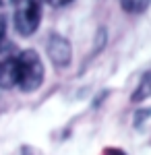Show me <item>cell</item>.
<instances>
[{"label": "cell", "mask_w": 151, "mask_h": 155, "mask_svg": "<svg viewBox=\"0 0 151 155\" xmlns=\"http://www.w3.org/2000/svg\"><path fill=\"white\" fill-rule=\"evenodd\" d=\"M17 71H19L17 87L21 91L31 93L42 87L44 77H46V68H44V62L35 50H23L17 56Z\"/></svg>", "instance_id": "1"}, {"label": "cell", "mask_w": 151, "mask_h": 155, "mask_svg": "<svg viewBox=\"0 0 151 155\" xmlns=\"http://www.w3.org/2000/svg\"><path fill=\"white\" fill-rule=\"evenodd\" d=\"M42 21V2L39 0H21L15 6V29L23 37L33 35Z\"/></svg>", "instance_id": "2"}, {"label": "cell", "mask_w": 151, "mask_h": 155, "mask_svg": "<svg viewBox=\"0 0 151 155\" xmlns=\"http://www.w3.org/2000/svg\"><path fill=\"white\" fill-rule=\"evenodd\" d=\"M46 52L48 58L52 60L54 66L64 68L69 66L70 60H72V48H70V41L66 37H62L60 33H52L46 41Z\"/></svg>", "instance_id": "3"}, {"label": "cell", "mask_w": 151, "mask_h": 155, "mask_svg": "<svg viewBox=\"0 0 151 155\" xmlns=\"http://www.w3.org/2000/svg\"><path fill=\"white\" fill-rule=\"evenodd\" d=\"M19 81L17 56H6L0 60V89H12Z\"/></svg>", "instance_id": "4"}, {"label": "cell", "mask_w": 151, "mask_h": 155, "mask_svg": "<svg viewBox=\"0 0 151 155\" xmlns=\"http://www.w3.org/2000/svg\"><path fill=\"white\" fill-rule=\"evenodd\" d=\"M151 97V72H145L143 74V79H141V83L137 85V89H135V93L130 95V99L135 101V104H139L143 99H147Z\"/></svg>", "instance_id": "5"}, {"label": "cell", "mask_w": 151, "mask_h": 155, "mask_svg": "<svg viewBox=\"0 0 151 155\" xmlns=\"http://www.w3.org/2000/svg\"><path fill=\"white\" fill-rule=\"evenodd\" d=\"M6 48H11V44L6 41V17L0 15V54Z\"/></svg>", "instance_id": "6"}, {"label": "cell", "mask_w": 151, "mask_h": 155, "mask_svg": "<svg viewBox=\"0 0 151 155\" xmlns=\"http://www.w3.org/2000/svg\"><path fill=\"white\" fill-rule=\"evenodd\" d=\"M149 114H151V110H145V112H139V114H135V124H137V126H141L143 118H147Z\"/></svg>", "instance_id": "7"}, {"label": "cell", "mask_w": 151, "mask_h": 155, "mask_svg": "<svg viewBox=\"0 0 151 155\" xmlns=\"http://www.w3.org/2000/svg\"><path fill=\"white\" fill-rule=\"evenodd\" d=\"M50 6H56V8H60V6H66V4H70L72 0H46Z\"/></svg>", "instance_id": "8"}, {"label": "cell", "mask_w": 151, "mask_h": 155, "mask_svg": "<svg viewBox=\"0 0 151 155\" xmlns=\"http://www.w3.org/2000/svg\"><path fill=\"white\" fill-rule=\"evenodd\" d=\"M104 155H126V153H124L122 149H114V147H108V149L104 151Z\"/></svg>", "instance_id": "9"}, {"label": "cell", "mask_w": 151, "mask_h": 155, "mask_svg": "<svg viewBox=\"0 0 151 155\" xmlns=\"http://www.w3.org/2000/svg\"><path fill=\"white\" fill-rule=\"evenodd\" d=\"M21 0H0V6H17Z\"/></svg>", "instance_id": "10"}]
</instances>
